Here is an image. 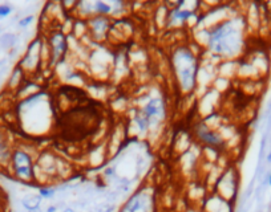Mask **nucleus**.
I'll return each instance as SVG.
<instances>
[{
	"label": "nucleus",
	"instance_id": "3",
	"mask_svg": "<svg viewBox=\"0 0 271 212\" xmlns=\"http://www.w3.org/2000/svg\"><path fill=\"white\" fill-rule=\"evenodd\" d=\"M172 69L177 85L183 93H191L196 89L200 62L196 53L186 45H181L172 53Z\"/></svg>",
	"mask_w": 271,
	"mask_h": 212
},
{
	"label": "nucleus",
	"instance_id": "8",
	"mask_svg": "<svg viewBox=\"0 0 271 212\" xmlns=\"http://www.w3.org/2000/svg\"><path fill=\"white\" fill-rule=\"evenodd\" d=\"M111 26L112 23L108 19V16H97L96 15L93 18H90V20L88 22L89 32L96 40H101L107 35H109Z\"/></svg>",
	"mask_w": 271,
	"mask_h": 212
},
{
	"label": "nucleus",
	"instance_id": "16",
	"mask_svg": "<svg viewBox=\"0 0 271 212\" xmlns=\"http://www.w3.org/2000/svg\"><path fill=\"white\" fill-rule=\"evenodd\" d=\"M16 43V36L14 33H3L0 36V48L9 51L15 47Z\"/></svg>",
	"mask_w": 271,
	"mask_h": 212
},
{
	"label": "nucleus",
	"instance_id": "18",
	"mask_svg": "<svg viewBox=\"0 0 271 212\" xmlns=\"http://www.w3.org/2000/svg\"><path fill=\"white\" fill-rule=\"evenodd\" d=\"M12 11H14V7L11 4H7V3L0 4V19H4L9 16L12 13Z\"/></svg>",
	"mask_w": 271,
	"mask_h": 212
},
{
	"label": "nucleus",
	"instance_id": "13",
	"mask_svg": "<svg viewBox=\"0 0 271 212\" xmlns=\"http://www.w3.org/2000/svg\"><path fill=\"white\" fill-rule=\"evenodd\" d=\"M40 204H41V196L39 194L37 195H35V194L26 195V196L22 199V206L26 208L28 212L39 211Z\"/></svg>",
	"mask_w": 271,
	"mask_h": 212
},
{
	"label": "nucleus",
	"instance_id": "21",
	"mask_svg": "<svg viewBox=\"0 0 271 212\" xmlns=\"http://www.w3.org/2000/svg\"><path fill=\"white\" fill-rule=\"evenodd\" d=\"M56 210H58V208L55 207V206H51V207L47 208V212H56Z\"/></svg>",
	"mask_w": 271,
	"mask_h": 212
},
{
	"label": "nucleus",
	"instance_id": "26",
	"mask_svg": "<svg viewBox=\"0 0 271 212\" xmlns=\"http://www.w3.org/2000/svg\"><path fill=\"white\" fill-rule=\"evenodd\" d=\"M0 32H1V26H0Z\"/></svg>",
	"mask_w": 271,
	"mask_h": 212
},
{
	"label": "nucleus",
	"instance_id": "14",
	"mask_svg": "<svg viewBox=\"0 0 271 212\" xmlns=\"http://www.w3.org/2000/svg\"><path fill=\"white\" fill-rule=\"evenodd\" d=\"M88 11H90V13L94 16H108L109 13L112 12V5L108 4V3H104V1H94V3H88Z\"/></svg>",
	"mask_w": 271,
	"mask_h": 212
},
{
	"label": "nucleus",
	"instance_id": "25",
	"mask_svg": "<svg viewBox=\"0 0 271 212\" xmlns=\"http://www.w3.org/2000/svg\"><path fill=\"white\" fill-rule=\"evenodd\" d=\"M1 64H3V61H0V68H1Z\"/></svg>",
	"mask_w": 271,
	"mask_h": 212
},
{
	"label": "nucleus",
	"instance_id": "20",
	"mask_svg": "<svg viewBox=\"0 0 271 212\" xmlns=\"http://www.w3.org/2000/svg\"><path fill=\"white\" fill-rule=\"evenodd\" d=\"M33 15H28V16H26V18H23L19 20L18 26H20V28H26V26H28L30 24H31L32 22H33Z\"/></svg>",
	"mask_w": 271,
	"mask_h": 212
},
{
	"label": "nucleus",
	"instance_id": "2",
	"mask_svg": "<svg viewBox=\"0 0 271 212\" xmlns=\"http://www.w3.org/2000/svg\"><path fill=\"white\" fill-rule=\"evenodd\" d=\"M208 49L225 58L238 57L244 45V26L241 18L225 19L217 22L208 32Z\"/></svg>",
	"mask_w": 271,
	"mask_h": 212
},
{
	"label": "nucleus",
	"instance_id": "11",
	"mask_svg": "<svg viewBox=\"0 0 271 212\" xmlns=\"http://www.w3.org/2000/svg\"><path fill=\"white\" fill-rule=\"evenodd\" d=\"M148 203H149V196L147 192L141 191L129 199L128 203L122 207L121 212H143L144 210H147Z\"/></svg>",
	"mask_w": 271,
	"mask_h": 212
},
{
	"label": "nucleus",
	"instance_id": "10",
	"mask_svg": "<svg viewBox=\"0 0 271 212\" xmlns=\"http://www.w3.org/2000/svg\"><path fill=\"white\" fill-rule=\"evenodd\" d=\"M51 47V58L52 61H59L67 52V39L61 32H55L49 37Z\"/></svg>",
	"mask_w": 271,
	"mask_h": 212
},
{
	"label": "nucleus",
	"instance_id": "22",
	"mask_svg": "<svg viewBox=\"0 0 271 212\" xmlns=\"http://www.w3.org/2000/svg\"><path fill=\"white\" fill-rule=\"evenodd\" d=\"M266 162L269 164H271V151L270 153H269V154H267V157H266Z\"/></svg>",
	"mask_w": 271,
	"mask_h": 212
},
{
	"label": "nucleus",
	"instance_id": "19",
	"mask_svg": "<svg viewBox=\"0 0 271 212\" xmlns=\"http://www.w3.org/2000/svg\"><path fill=\"white\" fill-rule=\"evenodd\" d=\"M39 195L41 196V199H49L52 198L55 195V191L52 188H45V187H41L39 190Z\"/></svg>",
	"mask_w": 271,
	"mask_h": 212
},
{
	"label": "nucleus",
	"instance_id": "7",
	"mask_svg": "<svg viewBox=\"0 0 271 212\" xmlns=\"http://www.w3.org/2000/svg\"><path fill=\"white\" fill-rule=\"evenodd\" d=\"M145 118L149 121V124L154 121H160L165 117V102L162 101V98L156 97L151 98L149 101L143 106L141 110H138Z\"/></svg>",
	"mask_w": 271,
	"mask_h": 212
},
{
	"label": "nucleus",
	"instance_id": "6",
	"mask_svg": "<svg viewBox=\"0 0 271 212\" xmlns=\"http://www.w3.org/2000/svg\"><path fill=\"white\" fill-rule=\"evenodd\" d=\"M40 40H33L31 44L28 45L27 52H26V54L23 56V58L20 60V62H19V66H20L24 72L33 71L36 66L39 65V61H40Z\"/></svg>",
	"mask_w": 271,
	"mask_h": 212
},
{
	"label": "nucleus",
	"instance_id": "9",
	"mask_svg": "<svg viewBox=\"0 0 271 212\" xmlns=\"http://www.w3.org/2000/svg\"><path fill=\"white\" fill-rule=\"evenodd\" d=\"M15 145L9 134L4 129L0 128V168H7L9 164V159L12 155Z\"/></svg>",
	"mask_w": 271,
	"mask_h": 212
},
{
	"label": "nucleus",
	"instance_id": "17",
	"mask_svg": "<svg viewBox=\"0 0 271 212\" xmlns=\"http://www.w3.org/2000/svg\"><path fill=\"white\" fill-rule=\"evenodd\" d=\"M134 122H136V125H137V128L141 130V132H148L149 130V128H151V124H149V121H148L145 117H144L140 111H137L136 113V115H134Z\"/></svg>",
	"mask_w": 271,
	"mask_h": 212
},
{
	"label": "nucleus",
	"instance_id": "12",
	"mask_svg": "<svg viewBox=\"0 0 271 212\" xmlns=\"http://www.w3.org/2000/svg\"><path fill=\"white\" fill-rule=\"evenodd\" d=\"M194 15L193 11L189 9H181V8H173L170 9V12L168 13V24H174V23H183L186 22L187 19H190Z\"/></svg>",
	"mask_w": 271,
	"mask_h": 212
},
{
	"label": "nucleus",
	"instance_id": "23",
	"mask_svg": "<svg viewBox=\"0 0 271 212\" xmlns=\"http://www.w3.org/2000/svg\"><path fill=\"white\" fill-rule=\"evenodd\" d=\"M267 183H269V186L271 187V172H270V175L267 177Z\"/></svg>",
	"mask_w": 271,
	"mask_h": 212
},
{
	"label": "nucleus",
	"instance_id": "24",
	"mask_svg": "<svg viewBox=\"0 0 271 212\" xmlns=\"http://www.w3.org/2000/svg\"><path fill=\"white\" fill-rule=\"evenodd\" d=\"M62 212H75V211H73L72 208H65V210H64V211H62Z\"/></svg>",
	"mask_w": 271,
	"mask_h": 212
},
{
	"label": "nucleus",
	"instance_id": "5",
	"mask_svg": "<svg viewBox=\"0 0 271 212\" xmlns=\"http://www.w3.org/2000/svg\"><path fill=\"white\" fill-rule=\"evenodd\" d=\"M194 134L198 138V141L201 143H204L205 146H208L209 149L213 150H222L225 147V139L218 132H215L214 129L209 128L208 125L201 122L197 124L194 128Z\"/></svg>",
	"mask_w": 271,
	"mask_h": 212
},
{
	"label": "nucleus",
	"instance_id": "1",
	"mask_svg": "<svg viewBox=\"0 0 271 212\" xmlns=\"http://www.w3.org/2000/svg\"><path fill=\"white\" fill-rule=\"evenodd\" d=\"M55 106V129L60 139L81 143L94 137L104 122L100 104L75 86L59 89Z\"/></svg>",
	"mask_w": 271,
	"mask_h": 212
},
{
	"label": "nucleus",
	"instance_id": "15",
	"mask_svg": "<svg viewBox=\"0 0 271 212\" xmlns=\"http://www.w3.org/2000/svg\"><path fill=\"white\" fill-rule=\"evenodd\" d=\"M23 77H24V71H23L20 66H16L14 69V72H12V75H11V77H9L8 80V89H18L20 85H22L23 82Z\"/></svg>",
	"mask_w": 271,
	"mask_h": 212
},
{
	"label": "nucleus",
	"instance_id": "4",
	"mask_svg": "<svg viewBox=\"0 0 271 212\" xmlns=\"http://www.w3.org/2000/svg\"><path fill=\"white\" fill-rule=\"evenodd\" d=\"M35 157L26 146L16 145L14 147L7 170L9 174L22 183H32L36 181Z\"/></svg>",
	"mask_w": 271,
	"mask_h": 212
}]
</instances>
